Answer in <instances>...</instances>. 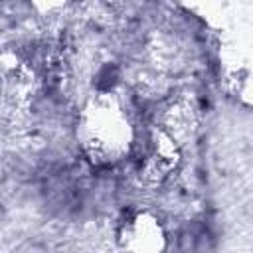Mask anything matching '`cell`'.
I'll list each match as a JSON object with an SVG mask.
<instances>
[{"instance_id": "6da1fadb", "label": "cell", "mask_w": 253, "mask_h": 253, "mask_svg": "<svg viewBox=\"0 0 253 253\" xmlns=\"http://www.w3.org/2000/svg\"><path fill=\"white\" fill-rule=\"evenodd\" d=\"M136 134L126 103L115 93H99L79 115L77 140L83 154L99 166L130 158Z\"/></svg>"}, {"instance_id": "7a4b0ae2", "label": "cell", "mask_w": 253, "mask_h": 253, "mask_svg": "<svg viewBox=\"0 0 253 253\" xmlns=\"http://www.w3.org/2000/svg\"><path fill=\"white\" fill-rule=\"evenodd\" d=\"M119 241L128 253H162L166 247V231L152 213H134L123 227Z\"/></svg>"}]
</instances>
